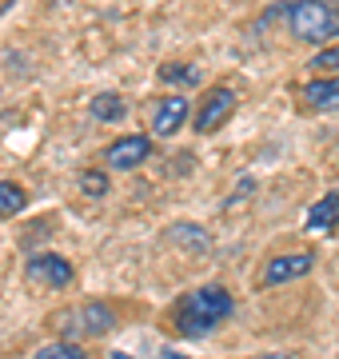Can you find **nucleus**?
I'll return each mask as SVG.
<instances>
[{"instance_id":"obj_8","label":"nucleus","mask_w":339,"mask_h":359,"mask_svg":"<svg viewBox=\"0 0 339 359\" xmlns=\"http://www.w3.org/2000/svg\"><path fill=\"white\" fill-rule=\"evenodd\" d=\"M28 276L44 287H68L72 283V264L64 256H53V252H44V256H32L28 259Z\"/></svg>"},{"instance_id":"obj_14","label":"nucleus","mask_w":339,"mask_h":359,"mask_svg":"<svg viewBox=\"0 0 339 359\" xmlns=\"http://www.w3.org/2000/svg\"><path fill=\"white\" fill-rule=\"evenodd\" d=\"M160 80H164V84H184V88H188V84H200V68L196 65H164L160 68Z\"/></svg>"},{"instance_id":"obj_9","label":"nucleus","mask_w":339,"mask_h":359,"mask_svg":"<svg viewBox=\"0 0 339 359\" xmlns=\"http://www.w3.org/2000/svg\"><path fill=\"white\" fill-rule=\"evenodd\" d=\"M339 224V192H327L324 200H315L312 212L303 216V231H331Z\"/></svg>"},{"instance_id":"obj_4","label":"nucleus","mask_w":339,"mask_h":359,"mask_svg":"<svg viewBox=\"0 0 339 359\" xmlns=\"http://www.w3.org/2000/svg\"><path fill=\"white\" fill-rule=\"evenodd\" d=\"M148 156H152V140H148V136H120V140H112L104 148L108 168H116V172H132V168H140Z\"/></svg>"},{"instance_id":"obj_15","label":"nucleus","mask_w":339,"mask_h":359,"mask_svg":"<svg viewBox=\"0 0 339 359\" xmlns=\"http://www.w3.org/2000/svg\"><path fill=\"white\" fill-rule=\"evenodd\" d=\"M168 240H196V252H204V248H208V231L204 228H192V224H188V228H172L168 231Z\"/></svg>"},{"instance_id":"obj_13","label":"nucleus","mask_w":339,"mask_h":359,"mask_svg":"<svg viewBox=\"0 0 339 359\" xmlns=\"http://www.w3.org/2000/svg\"><path fill=\"white\" fill-rule=\"evenodd\" d=\"M36 359H88V351H84L80 344H72V339H56V344L40 347Z\"/></svg>"},{"instance_id":"obj_12","label":"nucleus","mask_w":339,"mask_h":359,"mask_svg":"<svg viewBox=\"0 0 339 359\" xmlns=\"http://www.w3.org/2000/svg\"><path fill=\"white\" fill-rule=\"evenodd\" d=\"M28 196L20 184H13V180H0V219H13L16 212H25Z\"/></svg>"},{"instance_id":"obj_11","label":"nucleus","mask_w":339,"mask_h":359,"mask_svg":"<svg viewBox=\"0 0 339 359\" xmlns=\"http://www.w3.org/2000/svg\"><path fill=\"white\" fill-rule=\"evenodd\" d=\"M88 112L96 116L100 124H116V120L128 116V104L120 100L116 92H100V96H92V100H88Z\"/></svg>"},{"instance_id":"obj_6","label":"nucleus","mask_w":339,"mask_h":359,"mask_svg":"<svg viewBox=\"0 0 339 359\" xmlns=\"http://www.w3.org/2000/svg\"><path fill=\"white\" fill-rule=\"evenodd\" d=\"M188 116H192L188 96H164V100L152 104V116H148V120H152V132H156V136H176Z\"/></svg>"},{"instance_id":"obj_18","label":"nucleus","mask_w":339,"mask_h":359,"mask_svg":"<svg viewBox=\"0 0 339 359\" xmlns=\"http://www.w3.org/2000/svg\"><path fill=\"white\" fill-rule=\"evenodd\" d=\"M112 359H132V355H124V351H112Z\"/></svg>"},{"instance_id":"obj_19","label":"nucleus","mask_w":339,"mask_h":359,"mask_svg":"<svg viewBox=\"0 0 339 359\" xmlns=\"http://www.w3.org/2000/svg\"><path fill=\"white\" fill-rule=\"evenodd\" d=\"M263 359H287V355H263Z\"/></svg>"},{"instance_id":"obj_16","label":"nucleus","mask_w":339,"mask_h":359,"mask_svg":"<svg viewBox=\"0 0 339 359\" xmlns=\"http://www.w3.org/2000/svg\"><path fill=\"white\" fill-rule=\"evenodd\" d=\"M80 188H84L88 196H104L108 192V176L104 172H84V176H80Z\"/></svg>"},{"instance_id":"obj_5","label":"nucleus","mask_w":339,"mask_h":359,"mask_svg":"<svg viewBox=\"0 0 339 359\" xmlns=\"http://www.w3.org/2000/svg\"><path fill=\"white\" fill-rule=\"evenodd\" d=\"M232 112H235V92L232 88H216V92H208V100L200 104V112H196L192 124H196L200 136H212Z\"/></svg>"},{"instance_id":"obj_10","label":"nucleus","mask_w":339,"mask_h":359,"mask_svg":"<svg viewBox=\"0 0 339 359\" xmlns=\"http://www.w3.org/2000/svg\"><path fill=\"white\" fill-rule=\"evenodd\" d=\"M303 100L312 104L315 112H339V76L303 84Z\"/></svg>"},{"instance_id":"obj_2","label":"nucleus","mask_w":339,"mask_h":359,"mask_svg":"<svg viewBox=\"0 0 339 359\" xmlns=\"http://www.w3.org/2000/svg\"><path fill=\"white\" fill-rule=\"evenodd\" d=\"M287 28L300 44H327L339 36V4L331 0H291Z\"/></svg>"},{"instance_id":"obj_7","label":"nucleus","mask_w":339,"mask_h":359,"mask_svg":"<svg viewBox=\"0 0 339 359\" xmlns=\"http://www.w3.org/2000/svg\"><path fill=\"white\" fill-rule=\"evenodd\" d=\"M315 268V252H300V256H275L268 259V268H263V287H275V283H291L307 276Z\"/></svg>"},{"instance_id":"obj_3","label":"nucleus","mask_w":339,"mask_h":359,"mask_svg":"<svg viewBox=\"0 0 339 359\" xmlns=\"http://www.w3.org/2000/svg\"><path fill=\"white\" fill-rule=\"evenodd\" d=\"M56 327L68 335V339H92V335H104L116 327V311L100 304V299H88V304H76V308H64L56 316Z\"/></svg>"},{"instance_id":"obj_17","label":"nucleus","mask_w":339,"mask_h":359,"mask_svg":"<svg viewBox=\"0 0 339 359\" xmlns=\"http://www.w3.org/2000/svg\"><path fill=\"white\" fill-rule=\"evenodd\" d=\"M312 68H315V72H324V68H339V44H335V48L315 52V56H312Z\"/></svg>"},{"instance_id":"obj_1","label":"nucleus","mask_w":339,"mask_h":359,"mask_svg":"<svg viewBox=\"0 0 339 359\" xmlns=\"http://www.w3.org/2000/svg\"><path fill=\"white\" fill-rule=\"evenodd\" d=\"M235 311V299L228 287L220 283H208V287H196V292H188L176 304V327H180L184 339H204L208 332H216L220 323L232 320Z\"/></svg>"}]
</instances>
